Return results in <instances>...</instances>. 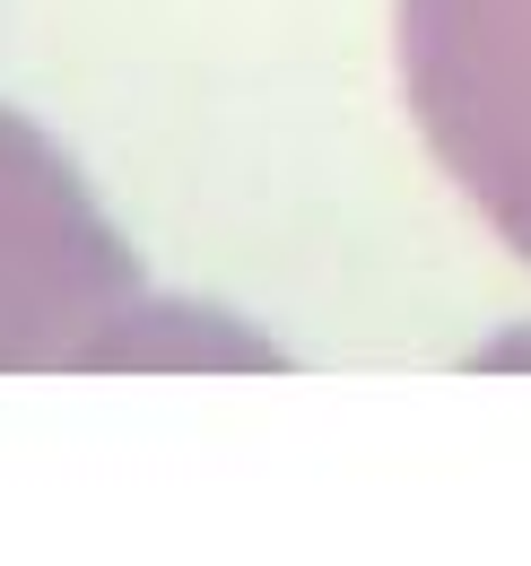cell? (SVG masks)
I'll list each match as a JSON object with an SVG mask.
<instances>
[{
	"mask_svg": "<svg viewBox=\"0 0 531 566\" xmlns=\"http://www.w3.org/2000/svg\"><path fill=\"white\" fill-rule=\"evenodd\" d=\"M139 314V271L79 166L0 105V366H114Z\"/></svg>",
	"mask_w": 531,
	"mask_h": 566,
	"instance_id": "6da1fadb",
	"label": "cell"
}]
</instances>
